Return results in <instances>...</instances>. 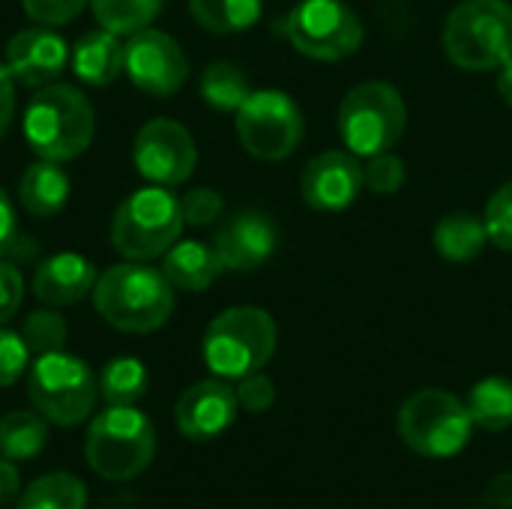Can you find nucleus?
I'll return each instance as SVG.
<instances>
[{
    "label": "nucleus",
    "instance_id": "f257e3e1",
    "mask_svg": "<svg viewBox=\"0 0 512 509\" xmlns=\"http://www.w3.org/2000/svg\"><path fill=\"white\" fill-rule=\"evenodd\" d=\"M93 306L120 333H153L174 312V285L147 261H123L96 279Z\"/></svg>",
    "mask_w": 512,
    "mask_h": 509
},
{
    "label": "nucleus",
    "instance_id": "f03ea898",
    "mask_svg": "<svg viewBox=\"0 0 512 509\" xmlns=\"http://www.w3.org/2000/svg\"><path fill=\"white\" fill-rule=\"evenodd\" d=\"M96 135V111L72 84H45L33 93L24 111L27 147L48 162L81 156Z\"/></svg>",
    "mask_w": 512,
    "mask_h": 509
},
{
    "label": "nucleus",
    "instance_id": "7ed1b4c3",
    "mask_svg": "<svg viewBox=\"0 0 512 509\" xmlns=\"http://www.w3.org/2000/svg\"><path fill=\"white\" fill-rule=\"evenodd\" d=\"M156 456V429L135 405H108L93 417L84 435V459L102 480L123 483L150 468Z\"/></svg>",
    "mask_w": 512,
    "mask_h": 509
},
{
    "label": "nucleus",
    "instance_id": "20e7f679",
    "mask_svg": "<svg viewBox=\"0 0 512 509\" xmlns=\"http://www.w3.org/2000/svg\"><path fill=\"white\" fill-rule=\"evenodd\" d=\"M276 321L258 306H234L216 315L204 333V363L216 378L240 381L261 372L276 351Z\"/></svg>",
    "mask_w": 512,
    "mask_h": 509
},
{
    "label": "nucleus",
    "instance_id": "39448f33",
    "mask_svg": "<svg viewBox=\"0 0 512 509\" xmlns=\"http://www.w3.org/2000/svg\"><path fill=\"white\" fill-rule=\"evenodd\" d=\"M447 57L468 72H498L512 60V3L465 0L444 24Z\"/></svg>",
    "mask_w": 512,
    "mask_h": 509
},
{
    "label": "nucleus",
    "instance_id": "423d86ee",
    "mask_svg": "<svg viewBox=\"0 0 512 509\" xmlns=\"http://www.w3.org/2000/svg\"><path fill=\"white\" fill-rule=\"evenodd\" d=\"M180 198L165 186H150L132 192L111 219V246L129 261L162 258L183 234Z\"/></svg>",
    "mask_w": 512,
    "mask_h": 509
},
{
    "label": "nucleus",
    "instance_id": "0eeeda50",
    "mask_svg": "<svg viewBox=\"0 0 512 509\" xmlns=\"http://www.w3.org/2000/svg\"><path fill=\"white\" fill-rule=\"evenodd\" d=\"M27 396L48 423L69 429L93 414L99 381L84 360L66 351L39 354L27 378Z\"/></svg>",
    "mask_w": 512,
    "mask_h": 509
},
{
    "label": "nucleus",
    "instance_id": "6e6552de",
    "mask_svg": "<svg viewBox=\"0 0 512 509\" xmlns=\"http://www.w3.org/2000/svg\"><path fill=\"white\" fill-rule=\"evenodd\" d=\"M399 435L417 456L450 459L468 447L474 420L459 396L447 390H420L408 396L399 411Z\"/></svg>",
    "mask_w": 512,
    "mask_h": 509
},
{
    "label": "nucleus",
    "instance_id": "1a4fd4ad",
    "mask_svg": "<svg viewBox=\"0 0 512 509\" xmlns=\"http://www.w3.org/2000/svg\"><path fill=\"white\" fill-rule=\"evenodd\" d=\"M408 111L402 93L387 81H363L351 87L339 105V135L354 156L393 150L405 135Z\"/></svg>",
    "mask_w": 512,
    "mask_h": 509
},
{
    "label": "nucleus",
    "instance_id": "9d476101",
    "mask_svg": "<svg viewBox=\"0 0 512 509\" xmlns=\"http://www.w3.org/2000/svg\"><path fill=\"white\" fill-rule=\"evenodd\" d=\"M279 33L309 60L336 63L360 51L363 24L342 0H303L282 21Z\"/></svg>",
    "mask_w": 512,
    "mask_h": 509
},
{
    "label": "nucleus",
    "instance_id": "9b49d317",
    "mask_svg": "<svg viewBox=\"0 0 512 509\" xmlns=\"http://www.w3.org/2000/svg\"><path fill=\"white\" fill-rule=\"evenodd\" d=\"M303 111L282 90H252L237 108V138L261 162L288 159L303 141Z\"/></svg>",
    "mask_w": 512,
    "mask_h": 509
},
{
    "label": "nucleus",
    "instance_id": "f8f14e48",
    "mask_svg": "<svg viewBox=\"0 0 512 509\" xmlns=\"http://www.w3.org/2000/svg\"><path fill=\"white\" fill-rule=\"evenodd\" d=\"M132 162L144 180L153 186H180L192 177L198 150L189 129L171 117H156L144 123L132 141Z\"/></svg>",
    "mask_w": 512,
    "mask_h": 509
},
{
    "label": "nucleus",
    "instance_id": "ddd939ff",
    "mask_svg": "<svg viewBox=\"0 0 512 509\" xmlns=\"http://www.w3.org/2000/svg\"><path fill=\"white\" fill-rule=\"evenodd\" d=\"M123 69L129 81L150 96H171L189 78V60L180 42L153 27L129 36L123 45Z\"/></svg>",
    "mask_w": 512,
    "mask_h": 509
},
{
    "label": "nucleus",
    "instance_id": "4468645a",
    "mask_svg": "<svg viewBox=\"0 0 512 509\" xmlns=\"http://www.w3.org/2000/svg\"><path fill=\"white\" fill-rule=\"evenodd\" d=\"M279 246V225L264 210H240L216 228L213 249L225 270L249 273L273 258Z\"/></svg>",
    "mask_w": 512,
    "mask_h": 509
},
{
    "label": "nucleus",
    "instance_id": "2eb2a0df",
    "mask_svg": "<svg viewBox=\"0 0 512 509\" xmlns=\"http://www.w3.org/2000/svg\"><path fill=\"white\" fill-rule=\"evenodd\" d=\"M363 165L354 153L345 150H327L306 162L300 174V192L303 201L318 213H339L357 201L363 192Z\"/></svg>",
    "mask_w": 512,
    "mask_h": 509
},
{
    "label": "nucleus",
    "instance_id": "dca6fc26",
    "mask_svg": "<svg viewBox=\"0 0 512 509\" xmlns=\"http://www.w3.org/2000/svg\"><path fill=\"white\" fill-rule=\"evenodd\" d=\"M240 402L234 387L225 378H207L183 390L174 408V420L180 435L189 441H213L231 429L237 420Z\"/></svg>",
    "mask_w": 512,
    "mask_h": 509
},
{
    "label": "nucleus",
    "instance_id": "f3484780",
    "mask_svg": "<svg viewBox=\"0 0 512 509\" xmlns=\"http://www.w3.org/2000/svg\"><path fill=\"white\" fill-rule=\"evenodd\" d=\"M69 66V45L51 27H27L6 42V69L21 87L54 84Z\"/></svg>",
    "mask_w": 512,
    "mask_h": 509
},
{
    "label": "nucleus",
    "instance_id": "a211bd4d",
    "mask_svg": "<svg viewBox=\"0 0 512 509\" xmlns=\"http://www.w3.org/2000/svg\"><path fill=\"white\" fill-rule=\"evenodd\" d=\"M96 279L99 276H96L93 261H87L78 252H60L36 267L33 294L39 303L60 309V306L81 303L87 294H93Z\"/></svg>",
    "mask_w": 512,
    "mask_h": 509
},
{
    "label": "nucleus",
    "instance_id": "6ab92c4d",
    "mask_svg": "<svg viewBox=\"0 0 512 509\" xmlns=\"http://www.w3.org/2000/svg\"><path fill=\"white\" fill-rule=\"evenodd\" d=\"M69 63L78 81L90 87H108L123 72V45L117 33L99 27L87 30L69 51Z\"/></svg>",
    "mask_w": 512,
    "mask_h": 509
},
{
    "label": "nucleus",
    "instance_id": "aec40b11",
    "mask_svg": "<svg viewBox=\"0 0 512 509\" xmlns=\"http://www.w3.org/2000/svg\"><path fill=\"white\" fill-rule=\"evenodd\" d=\"M165 279L189 294H198L204 288H210L219 273L225 270L216 249L210 243L201 240H177L165 255H162V267Z\"/></svg>",
    "mask_w": 512,
    "mask_h": 509
},
{
    "label": "nucleus",
    "instance_id": "412c9836",
    "mask_svg": "<svg viewBox=\"0 0 512 509\" xmlns=\"http://www.w3.org/2000/svg\"><path fill=\"white\" fill-rule=\"evenodd\" d=\"M69 192H72L69 174L60 168V162H48V159H36L33 165H27V171L18 180V201L36 219L57 216L66 207Z\"/></svg>",
    "mask_w": 512,
    "mask_h": 509
},
{
    "label": "nucleus",
    "instance_id": "4be33fe9",
    "mask_svg": "<svg viewBox=\"0 0 512 509\" xmlns=\"http://www.w3.org/2000/svg\"><path fill=\"white\" fill-rule=\"evenodd\" d=\"M432 243L441 258L462 264V261L477 258L486 249L489 231H486V222L474 213H450L435 225Z\"/></svg>",
    "mask_w": 512,
    "mask_h": 509
},
{
    "label": "nucleus",
    "instance_id": "5701e85b",
    "mask_svg": "<svg viewBox=\"0 0 512 509\" xmlns=\"http://www.w3.org/2000/svg\"><path fill=\"white\" fill-rule=\"evenodd\" d=\"M48 444V420L39 411H12L0 420V459L27 462Z\"/></svg>",
    "mask_w": 512,
    "mask_h": 509
},
{
    "label": "nucleus",
    "instance_id": "b1692460",
    "mask_svg": "<svg viewBox=\"0 0 512 509\" xmlns=\"http://www.w3.org/2000/svg\"><path fill=\"white\" fill-rule=\"evenodd\" d=\"M468 414L477 429L504 432L512 426V381L507 378H483L468 393Z\"/></svg>",
    "mask_w": 512,
    "mask_h": 509
},
{
    "label": "nucleus",
    "instance_id": "393cba45",
    "mask_svg": "<svg viewBox=\"0 0 512 509\" xmlns=\"http://www.w3.org/2000/svg\"><path fill=\"white\" fill-rule=\"evenodd\" d=\"M192 18L219 36L243 33L261 18V0H189Z\"/></svg>",
    "mask_w": 512,
    "mask_h": 509
},
{
    "label": "nucleus",
    "instance_id": "a878e982",
    "mask_svg": "<svg viewBox=\"0 0 512 509\" xmlns=\"http://www.w3.org/2000/svg\"><path fill=\"white\" fill-rule=\"evenodd\" d=\"M15 509H87V486L72 474H45L18 495Z\"/></svg>",
    "mask_w": 512,
    "mask_h": 509
},
{
    "label": "nucleus",
    "instance_id": "bb28decb",
    "mask_svg": "<svg viewBox=\"0 0 512 509\" xmlns=\"http://www.w3.org/2000/svg\"><path fill=\"white\" fill-rule=\"evenodd\" d=\"M249 93H252V87H249L246 72L228 60L210 63L201 75V96L216 111H234L237 114V108L249 99Z\"/></svg>",
    "mask_w": 512,
    "mask_h": 509
},
{
    "label": "nucleus",
    "instance_id": "cd10ccee",
    "mask_svg": "<svg viewBox=\"0 0 512 509\" xmlns=\"http://www.w3.org/2000/svg\"><path fill=\"white\" fill-rule=\"evenodd\" d=\"M147 393V369L135 357L111 360L99 375V396L108 405H135Z\"/></svg>",
    "mask_w": 512,
    "mask_h": 509
},
{
    "label": "nucleus",
    "instance_id": "c85d7f7f",
    "mask_svg": "<svg viewBox=\"0 0 512 509\" xmlns=\"http://www.w3.org/2000/svg\"><path fill=\"white\" fill-rule=\"evenodd\" d=\"M90 6L99 27L117 36H132L153 24L162 9V0H90Z\"/></svg>",
    "mask_w": 512,
    "mask_h": 509
},
{
    "label": "nucleus",
    "instance_id": "c756f323",
    "mask_svg": "<svg viewBox=\"0 0 512 509\" xmlns=\"http://www.w3.org/2000/svg\"><path fill=\"white\" fill-rule=\"evenodd\" d=\"M21 336L30 348V354H54V351H63L66 345V336H69V327H66V318L60 312L51 309H36L27 315L24 327H21Z\"/></svg>",
    "mask_w": 512,
    "mask_h": 509
},
{
    "label": "nucleus",
    "instance_id": "7c9ffc66",
    "mask_svg": "<svg viewBox=\"0 0 512 509\" xmlns=\"http://www.w3.org/2000/svg\"><path fill=\"white\" fill-rule=\"evenodd\" d=\"M363 180L369 192L375 195H396L405 186V162L393 150L375 153L369 156V165L363 168Z\"/></svg>",
    "mask_w": 512,
    "mask_h": 509
},
{
    "label": "nucleus",
    "instance_id": "2f4dec72",
    "mask_svg": "<svg viewBox=\"0 0 512 509\" xmlns=\"http://www.w3.org/2000/svg\"><path fill=\"white\" fill-rule=\"evenodd\" d=\"M483 222H486V231H489V243H495L504 252H512V180L504 183L489 198Z\"/></svg>",
    "mask_w": 512,
    "mask_h": 509
},
{
    "label": "nucleus",
    "instance_id": "473e14b6",
    "mask_svg": "<svg viewBox=\"0 0 512 509\" xmlns=\"http://www.w3.org/2000/svg\"><path fill=\"white\" fill-rule=\"evenodd\" d=\"M180 210H183V219L186 225H195V228H204V225H213L222 210H225V201L216 189H207V186H198L192 192H186L180 198Z\"/></svg>",
    "mask_w": 512,
    "mask_h": 509
},
{
    "label": "nucleus",
    "instance_id": "72a5a7b5",
    "mask_svg": "<svg viewBox=\"0 0 512 509\" xmlns=\"http://www.w3.org/2000/svg\"><path fill=\"white\" fill-rule=\"evenodd\" d=\"M30 363V348L21 333L0 327V387H12Z\"/></svg>",
    "mask_w": 512,
    "mask_h": 509
},
{
    "label": "nucleus",
    "instance_id": "f704fd0d",
    "mask_svg": "<svg viewBox=\"0 0 512 509\" xmlns=\"http://www.w3.org/2000/svg\"><path fill=\"white\" fill-rule=\"evenodd\" d=\"M234 393H237L240 408L249 411V414H264L276 402V384L267 375H261V372H252V375L240 378Z\"/></svg>",
    "mask_w": 512,
    "mask_h": 509
},
{
    "label": "nucleus",
    "instance_id": "c9c22d12",
    "mask_svg": "<svg viewBox=\"0 0 512 509\" xmlns=\"http://www.w3.org/2000/svg\"><path fill=\"white\" fill-rule=\"evenodd\" d=\"M21 3H24V12H27L36 24L57 27V24L72 21L90 0H21Z\"/></svg>",
    "mask_w": 512,
    "mask_h": 509
},
{
    "label": "nucleus",
    "instance_id": "e433bc0d",
    "mask_svg": "<svg viewBox=\"0 0 512 509\" xmlns=\"http://www.w3.org/2000/svg\"><path fill=\"white\" fill-rule=\"evenodd\" d=\"M21 300H24V276L12 261L0 258V327L9 318H15Z\"/></svg>",
    "mask_w": 512,
    "mask_h": 509
},
{
    "label": "nucleus",
    "instance_id": "4c0bfd02",
    "mask_svg": "<svg viewBox=\"0 0 512 509\" xmlns=\"http://www.w3.org/2000/svg\"><path fill=\"white\" fill-rule=\"evenodd\" d=\"M18 240V222H15V207L9 201V195L0 189V258H6L12 252Z\"/></svg>",
    "mask_w": 512,
    "mask_h": 509
},
{
    "label": "nucleus",
    "instance_id": "58836bf2",
    "mask_svg": "<svg viewBox=\"0 0 512 509\" xmlns=\"http://www.w3.org/2000/svg\"><path fill=\"white\" fill-rule=\"evenodd\" d=\"M15 117V78L9 75L6 63H0V138L6 135Z\"/></svg>",
    "mask_w": 512,
    "mask_h": 509
},
{
    "label": "nucleus",
    "instance_id": "ea45409f",
    "mask_svg": "<svg viewBox=\"0 0 512 509\" xmlns=\"http://www.w3.org/2000/svg\"><path fill=\"white\" fill-rule=\"evenodd\" d=\"M21 492V474L9 459H0V507L12 504Z\"/></svg>",
    "mask_w": 512,
    "mask_h": 509
},
{
    "label": "nucleus",
    "instance_id": "a19ab883",
    "mask_svg": "<svg viewBox=\"0 0 512 509\" xmlns=\"http://www.w3.org/2000/svg\"><path fill=\"white\" fill-rule=\"evenodd\" d=\"M498 93H501V99L512 108V60H507L498 69Z\"/></svg>",
    "mask_w": 512,
    "mask_h": 509
}]
</instances>
